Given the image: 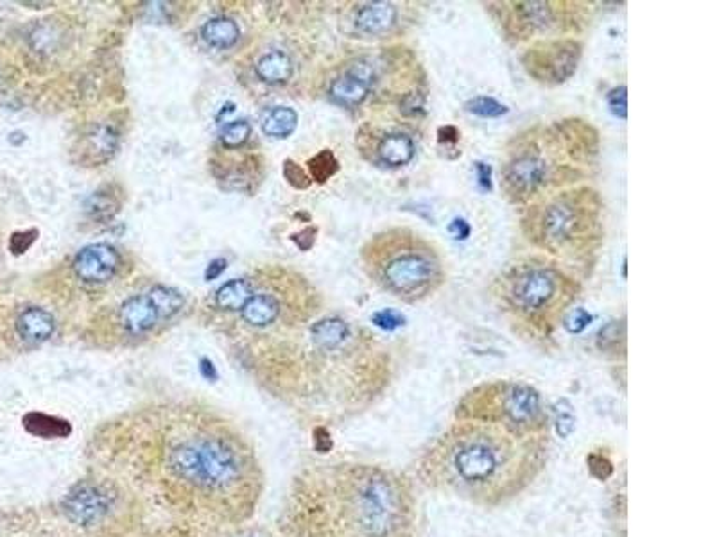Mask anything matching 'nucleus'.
Returning <instances> with one entry per match:
<instances>
[{"instance_id":"obj_1","label":"nucleus","mask_w":717,"mask_h":537,"mask_svg":"<svg viewBox=\"0 0 717 537\" xmlns=\"http://www.w3.org/2000/svg\"><path fill=\"white\" fill-rule=\"evenodd\" d=\"M87 464L124 484L178 537H223L257 513L264 471L252 441L194 403H160L101 424Z\"/></svg>"},{"instance_id":"obj_27","label":"nucleus","mask_w":717,"mask_h":537,"mask_svg":"<svg viewBox=\"0 0 717 537\" xmlns=\"http://www.w3.org/2000/svg\"><path fill=\"white\" fill-rule=\"evenodd\" d=\"M252 136V126L246 121H234L226 124L221 132V143L228 149H237L244 145Z\"/></svg>"},{"instance_id":"obj_33","label":"nucleus","mask_w":717,"mask_h":537,"mask_svg":"<svg viewBox=\"0 0 717 537\" xmlns=\"http://www.w3.org/2000/svg\"><path fill=\"white\" fill-rule=\"evenodd\" d=\"M592 323V315L584 308H573L564 317V326L569 333H581Z\"/></svg>"},{"instance_id":"obj_29","label":"nucleus","mask_w":717,"mask_h":537,"mask_svg":"<svg viewBox=\"0 0 717 537\" xmlns=\"http://www.w3.org/2000/svg\"><path fill=\"white\" fill-rule=\"evenodd\" d=\"M284 177H286L287 183L296 190H305L312 185L310 176L290 158H287L284 161Z\"/></svg>"},{"instance_id":"obj_4","label":"nucleus","mask_w":717,"mask_h":537,"mask_svg":"<svg viewBox=\"0 0 717 537\" xmlns=\"http://www.w3.org/2000/svg\"><path fill=\"white\" fill-rule=\"evenodd\" d=\"M363 262L372 281L406 303L429 297L445 281V266L436 246L408 228L372 237L363 248Z\"/></svg>"},{"instance_id":"obj_17","label":"nucleus","mask_w":717,"mask_h":537,"mask_svg":"<svg viewBox=\"0 0 717 537\" xmlns=\"http://www.w3.org/2000/svg\"><path fill=\"white\" fill-rule=\"evenodd\" d=\"M399 11L390 2H368L355 14V27L364 34H384L397 23Z\"/></svg>"},{"instance_id":"obj_37","label":"nucleus","mask_w":717,"mask_h":537,"mask_svg":"<svg viewBox=\"0 0 717 537\" xmlns=\"http://www.w3.org/2000/svg\"><path fill=\"white\" fill-rule=\"evenodd\" d=\"M475 170H477V177H479V185L483 190H492V167L484 165V163H475Z\"/></svg>"},{"instance_id":"obj_10","label":"nucleus","mask_w":717,"mask_h":537,"mask_svg":"<svg viewBox=\"0 0 717 537\" xmlns=\"http://www.w3.org/2000/svg\"><path fill=\"white\" fill-rule=\"evenodd\" d=\"M121 255L110 244H90L83 248L74 262V274L85 283H106L110 281L121 268Z\"/></svg>"},{"instance_id":"obj_12","label":"nucleus","mask_w":717,"mask_h":537,"mask_svg":"<svg viewBox=\"0 0 717 537\" xmlns=\"http://www.w3.org/2000/svg\"><path fill=\"white\" fill-rule=\"evenodd\" d=\"M375 68L366 61H357L330 85V97L343 106L361 105L372 92Z\"/></svg>"},{"instance_id":"obj_31","label":"nucleus","mask_w":717,"mask_h":537,"mask_svg":"<svg viewBox=\"0 0 717 537\" xmlns=\"http://www.w3.org/2000/svg\"><path fill=\"white\" fill-rule=\"evenodd\" d=\"M606 101H608L610 112H611L615 117H619V119H622V121L628 117V88H626V86H617V88H613V90L608 94Z\"/></svg>"},{"instance_id":"obj_20","label":"nucleus","mask_w":717,"mask_h":537,"mask_svg":"<svg viewBox=\"0 0 717 537\" xmlns=\"http://www.w3.org/2000/svg\"><path fill=\"white\" fill-rule=\"evenodd\" d=\"M255 72L268 85H282L292 77L294 65L284 50H271L257 61Z\"/></svg>"},{"instance_id":"obj_22","label":"nucleus","mask_w":717,"mask_h":537,"mask_svg":"<svg viewBox=\"0 0 717 537\" xmlns=\"http://www.w3.org/2000/svg\"><path fill=\"white\" fill-rule=\"evenodd\" d=\"M298 126V114L289 106L273 108L262 121V132L273 138H287Z\"/></svg>"},{"instance_id":"obj_2","label":"nucleus","mask_w":717,"mask_h":537,"mask_svg":"<svg viewBox=\"0 0 717 537\" xmlns=\"http://www.w3.org/2000/svg\"><path fill=\"white\" fill-rule=\"evenodd\" d=\"M415 478L364 460H326L292 477L279 537H418Z\"/></svg>"},{"instance_id":"obj_32","label":"nucleus","mask_w":717,"mask_h":537,"mask_svg":"<svg viewBox=\"0 0 717 537\" xmlns=\"http://www.w3.org/2000/svg\"><path fill=\"white\" fill-rule=\"evenodd\" d=\"M38 230H25V232H16L9 239V251L13 255H23L38 239Z\"/></svg>"},{"instance_id":"obj_19","label":"nucleus","mask_w":717,"mask_h":537,"mask_svg":"<svg viewBox=\"0 0 717 537\" xmlns=\"http://www.w3.org/2000/svg\"><path fill=\"white\" fill-rule=\"evenodd\" d=\"M201 36L210 47L226 50V49H232L239 41L241 29L234 18L216 16V18H210L201 27Z\"/></svg>"},{"instance_id":"obj_8","label":"nucleus","mask_w":717,"mask_h":537,"mask_svg":"<svg viewBox=\"0 0 717 537\" xmlns=\"http://www.w3.org/2000/svg\"><path fill=\"white\" fill-rule=\"evenodd\" d=\"M558 167L538 141H524L502 167V190L513 203L529 201L555 179Z\"/></svg>"},{"instance_id":"obj_23","label":"nucleus","mask_w":717,"mask_h":537,"mask_svg":"<svg viewBox=\"0 0 717 537\" xmlns=\"http://www.w3.org/2000/svg\"><path fill=\"white\" fill-rule=\"evenodd\" d=\"M149 297L154 303L161 321H167V319L174 317L185 305V299H183L181 292L172 288V287H165V285H154L149 290Z\"/></svg>"},{"instance_id":"obj_16","label":"nucleus","mask_w":717,"mask_h":537,"mask_svg":"<svg viewBox=\"0 0 717 537\" xmlns=\"http://www.w3.org/2000/svg\"><path fill=\"white\" fill-rule=\"evenodd\" d=\"M54 328L56 323L52 314L38 306L25 308L23 312H20L16 319V332L22 337V341L29 344H41L49 341L54 333Z\"/></svg>"},{"instance_id":"obj_24","label":"nucleus","mask_w":717,"mask_h":537,"mask_svg":"<svg viewBox=\"0 0 717 537\" xmlns=\"http://www.w3.org/2000/svg\"><path fill=\"white\" fill-rule=\"evenodd\" d=\"M307 168H308L310 179L323 185L339 172L341 165L330 149H323L307 161Z\"/></svg>"},{"instance_id":"obj_3","label":"nucleus","mask_w":717,"mask_h":537,"mask_svg":"<svg viewBox=\"0 0 717 537\" xmlns=\"http://www.w3.org/2000/svg\"><path fill=\"white\" fill-rule=\"evenodd\" d=\"M551 435L452 419L420 451L413 478L441 496L493 511L522 496L546 471Z\"/></svg>"},{"instance_id":"obj_9","label":"nucleus","mask_w":717,"mask_h":537,"mask_svg":"<svg viewBox=\"0 0 717 537\" xmlns=\"http://www.w3.org/2000/svg\"><path fill=\"white\" fill-rule=\"evenodd\" d=\"M581 52L583 45L577 40L540 41L524 54L522 63L528 74L537 81L560 85L575 74Z\"/></svg>"},{"instance_id":"obj_18","label":"nucleus","mask_w":717,"mask_h":537,"mask_svg":"<svg viewBox=\"0 0 717 537\" xmlns=\"http://www.w3.org/2000/svg\"><path fill=\"white\" fill-rule=\"evenodd\" d=\"M255 294L253 281L246 278H235L226 281L216 290L214 303L225 312H241L248 299Z\"/></svg>"},{"instance_id":"obj_38","label":"nucleus","mask_w":717,"mask_h":537,"mask_svg":"<svg viewBox=\"0 0 717 537\" xmlns=\"http://www.w3.org/2000/svg\"><path fill=\"white\" fill-rule=\"evenodd\" d=\"M459 132L454 126H445L437 130V141L439 143H457Z\"/></svg>"},{"instance_id":"obj_7","label":"nucleus","mask_w":717,"mask_h":537,"mask_svg":"<svg viewBox=\"0 0 717 537\" xmlns=\"http://www.w3.org/2000/svg\"><path fill=\"white\" fill-rule=\"evenodd\" d=\"M454 419L490 423L520 433L551 435V415L544 396L524 382L493 380L472 387L455 405Z\"/></svg>"},{"instance_id":"obj_5","label":"nucleus","mask_w":717,"mask_h":537,"mask_svg":"<svg viewBox=\"0 0 717 537\" xmlns=\"http://www.w3.org/2000/svg\"><path fill=\"white\" fill-rule=\"evenodd\" d=\"M504 310L533 337H549L579 287L571 276L542 259H528L508 268L497 281Z\"/></svg>"},{"instance_id":"obj_30","label":"nucleus","mask_w":717,"mask_h":537,"mask_svg":"<svg viewBox=\"0 0 717 537\" xmlns=\"http://www.w3.org/2000/svg\"><path fill=\"white\" fill-rule=\"evenodd\" d=\"M619 326H620V324L611 323V324H608L606 328L601 330L599 339H597V346H599L601 351H604V353L613 351V353H615V351L619 350V341L624 342V333L619 335V332H617Z\"/></svg>"},{"instance_id":"obj_28","label":"nucleus","mask_w":717,"mask_h":537,"mask_svg":"<svg viewBox=\"0 0 717 537\" xmlns=\"http://www.w3.org/2000/svg\"><path fill=\"white\" fill-rule=\"evenodd\" d=\"M372 321L375 326L386 330V332H395L406 324V315L393 310V308H384L381 312H375L372 315Z\"/></svg>"},{"instance_id":"obj_26","label":"nucleus","mask_w":717,"mask_h":537,"mask_svg":"<svg viewBox=\"0 0 717 537\" xmlns=\"http://www.w3.org/2000/svg\"><path fill=\"white\" fill-rule=\"evenodd\" d=\"M466 112L483 119H497L508 114V108L493 97H475L464 105Z\"/></svg>"},{"instance_id":"obj_14","label":"nucleus","mask_w":717,"mask_h":537,"mask_svg":"<svg viewBox=\"0 0 717 537\" xmlns=\"http://www.w3.org/2000/svg\"><path fill=\"white\" fill-rule=\"evenodd\" d=\"M241 323L252 330H266L273 326L284 314L282 299L277 294L257 292L243 306Z\"/></svg>"},{"instance_id":"obj_25","label":"nucleus","mask_w":717,"mask_h":537,"mask_svg":"<svg viewBox=\"0 0 717 537\" xmlns=\"http://www.w3.org/2000/svg\"><path fill=\"white\" fill-rule=\"evenodd\" d=\"M121 210V199L110 192V188H103L99 192H94L90 199L87 201V214L92 219L106 221L112 219L115 214Z\"/></svg>"},{"instance_id":"obj_11","label":"nucleus","mask_w":717,"mask_h":537,"mask_svg":"<svg viewBox=\"0 0 717 537\" xmlns=\"http://www.w3.org/2000/svg\"><path fill=\"white\" fill-rule=\"evenodd\" d=\"M508 5L511 9L502 23L513 36H529L555 25V4L551 2H510Z\"/></svg>"},{"instance_id":"obj_34","label":"nucleus","mask_w":717,"mask_h":537,"mask_svg":"<svg viewBox=\"0 0 717 537\" xmlns=\"http://www.w3.org/2000/svg\"><path fill=\"white\" fill-rule=\"evenodd\" d=\"M316 235H317V228L308 226V228H303V230L298 232V233H294V235L290 237V241L298 246V250L308 251V250H312V246H314V242H316Z\"/></svg>"},{"instance_id":"obj_36","label":"nucleus","mask_w":717,"mask_h":537,"mask_svg":"<svg viewBox=\"0 0 717 537\" xmlns=\"http://www.w3.org/2000/svg\"><path fill=\"white\" fill-rule=\"evenodd\" d=\"M228 268V262L225 260V259H214L210 264H208V268L205 270V279L207 281H212V279H217L225 270Z\"/></svg>"},{"instance_id":"obj_6","label":"nucleus","mask_w":717,"mask_h":537,"mask_svg":"<svg viewBox=\"0 0 717 537\" xmlns=\"http://www.w3.org/2000/svg\"><path fill=\"white\" fill-rule=\"evenodd\" d=\"M601 210L595 190L574 188L533 206L524 219V230L531 242L549 253L579 257L601 242Z\"/></svg>"},{"instance_id":"obj_35","label":"nucleus","mask_w":717,"mask_h":537,"mask_svg":"<svg viewBox=\"0 0 717 537\" xmlns=\"http://www.w3.org/2000/svg\"><path fill=\"white\" fill-rule=\"evenodd\" d=\"M448 232L454 235L455 241H464V239H468L472 228L464 219H454L448 226Z\"/></svg>"},{"instance_id":"obj_21","label":"nucleus","mask_w":717,"mask_h":537,"mask_svg":"<svg viewBox=\"0 0 717 537\" xmlns=\"http://www.w3.org/2000/svg\"><path fill=\"white\" fill-rule=\"evenodd\" d=\"M87 145H88V149L85 150V154L90 158V161L96 165L105 163L115 152V149L119 145V134L114 128L103 126L88 134Z\"/></svg>"},{"instance_id":"obj_13","label":"nucleus","mask_w":717,"mask_h":537,"mask_svg":"<svg viewBox=\"0 0 717 537\" xmlns=\"http://www.w3.org/2000/svg\"><path fill=\"white\" fill-rule=\"evenodd\" d=\"M119 321L123 330L132 337H142L151 332L161 319L151 301L149 294L132 296L119 308Z\"/></svg>"},{"instance_id":"obj_15","label":"nucleus","mask_w":717,"mask_h":537,"mask_svg":"<svg viewBox=\"0 0 717 537\" xmlns=\"http://www.w3.org/2000/svg\"><path fill=\"white\" fill-rule=\"evenodd\" d=\"M415 154H417L415 140L402 132H386L381 134L375 145L377 161L391 168L409 165Z\"/></svg>"}]
</instances>
